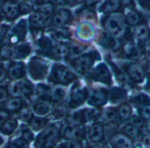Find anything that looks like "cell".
I'll return each mask as SVG.
<instances>
[{"label":"cell","mask_w":150,"mask_h":148,"mask_svg":"<svg viewBox=\"0 0 150 148\" xmlns=\"http://www.w3.org/2000/svg\"><path fill=\"white\" fill-rule=\"evenodd\" d=\"M60 137V130L55 126L51 125L42 130L35 140L36 148H53L58 142Z\"/></svg>","instance_id":"1"},{"label":"cell","mask_w":150,"mask_h":148,"mask_svg":"<svg viewBox=\"0 0 150 148\" xmlns=\"http://www.w3.org/2000/svg\"><path fill=\"white\" fill-rule=\"evenodd\" d=\"M76 78V75L71 69L60 64L54 65L50 75V80L58 85H67Z\"/></svg>","instance_id":"2"},{"label":"cell","mask_w":150,"mask_h":148,"mask_svg":"<svg viewBox=\"0 0 150 148\" xmlns=\"http://www.w3.org/2000/svg\"><path fill=\"white\" fill-rule=\"evenodd\" d=\"M104 28L111 36L120 37L126 30L125 19L119 14H111L104 21Z\"/></svg>","instance_id":"3"},{"label":"cell","mask_w":150,"mask_h":148,"mask_svg":"<svg viewBox=\"0 0 150 148\" xmlns=\"http://www.w3.org/2000/svg\"><path fill=\"white\" fill-rule=\"evenodd\" d=\"M50 67V63L40 58V57H34L30 59L28 63V73L31 78L34 80H42L45 78L48 74Z\"/></svg>","instance_id":"4"},{"label":"cell","mask_w":150,"mask_h":148,"mask_svg":"<svg viewBox=\"0 0 150 148\" xmlns=\"http://www.w3.org/2000/svg\"><path fill=\"white\" fill-rule=\"evenodd\" d=\"M97 54L96 52H90L84 55H80L72 61L73 68L81 75H86L90 70L94 62L97 59Z\"/></svg>","instance_id":"5"},{"label":"cell","mask_w":150,"mask_h":148,"mask_svg":"<svg viewBox=\"0 0 150 148\" xmlns=\"http://www.w3.org/2000/svg\"><path fill=\"white\" fill-rule=\"evenodd\" d=\"M31 48L28 44H20L13 47L7 48L2 52V56L5 58H14V59H23L29 55Z\"/></svg>","instance_id":"6"},{"label":"cell","mask_w":150,"mask_h":148,"mask_svg":"<svg viewBox=\"0 0 150 148\" xmlns=\"http://www.w3.org/2000/svg\"><path fill=\"white\" fill-rule=\"evenodd\" d=\"M26 31H27V23L25 21H21L7 33V39L12 44H15L25 37Z\"/></svg>","instance_id":"7"},{"label":"cell","mask_w":150,"mask_h":148,"mask_svg":"<svg viewBox=\"0 0 150 148\" xmlns=\"http://www.w3.org/2000/svg\"><path fill=\"white\" fill-rule=\"evenodd\" d=\"M5 66L7 70V76L11 79L18 80L23 78L26 75L25 65L22 62H10L7 66L6 64Z\"/></svg>","instance_id":"8"},{"label":"cell","mask_w":150,"mask_h":148,"mask_svg":"<svg viewBox=\"0 0 150 148\" xmlns=\"http://www.w3.org/2000/svg\"><path fill=\"white\" fill-rule=\"evenodd\" d=\"M88 97V92L85 87L76 85L73 87L71 93V104L72 106H78L83 103Z\"/></svg>","instance_id":"9"},{"label":"cell","mask_w":150,"mask_h":148,"mask_svg":"<svg viewBox=\"0 0 150 148\" xmlns=\"http://www.w3.org/2000/svg\"><path fill=\"white\" fill-rule=\"evenodd\" d=\"M90 77L96 80L103 83H109L110 82V73L109 71V68L105 64H100L98 65L91 73Z\"/></svg>","instance_id":"10"},{"label":"cell","mask_w":150,"mask_h":148,"mask_svg":"<svg viewBox=\"0 0 150 148\" xmlns=\"http://www.w3.org/2000/svg\"><path fill=\"white\" fill-rule=\"evenodd\" d=\"M60 134L62 137L66 140L79 139L82 136V129L79 126L73 124H67L62 129Z\"/></svg>","instance_id":"11"},{"label":"cell","mask_w":150,"mask_h":148,"mask_svg":"<svg viewBox=\"0 0 150 148\" xmlns=\"http://www.w3.org/2000/svg\"><path fill=\"white\" fill-rule=\"evenodd\" d=\"M2 12L7 19L14 20L20 15L21 10L20 6L16 3L13 1H6L2 6Z\"/></svg>","instance_id":"12"},{"label":"cell","mask_w":150,"mask_h":148,"mask_svg":"<svg viewBox=\"0 0 150 148\" xmlns=\"http://www.w3.org/2000/svg\"><path fill=\"white\" fill-rule=\"evenodd\" d=\"M32 110L33 112L37 114L38 116L44 117L50 114L51 112V107L50 103L47 102V100L44 99H38L35 100L32 105Z\"/></svg>","instance_id":"13"},{"label":"cell","mask_w":150,"mask_h":148,"mask_svg":"<svg viewBox=\"0 0 150 148\" xmlns=\"http://www.w3.org/2000/svg\"><path fill=\"white\" fill-rule=\"evenodd\" d=\"M70 20V13L67 10H58L51 19V26L54 28H61Z\"/></svg>","instance_id":"14"},{"label":"cell","mask_w":150,"mask_h":148,"mask_svg":"<svg viewBox=\"0 0 150 148\" xmlns=\"http://www.w3.org/2000/svg\"><path fill=\"white\" fill-rule=\"evenodd\" d=\"M106 99L107 98H106L105 92H103V91H99V90L91 92L88 97V104L94 107H99V106L104 105L106 102Z\"/></svg>","instance_id":"15"},{"label":"cell","mask_w":150,"mask_h":148,"mask_svg":"<svg viewBox=\"0 0 150 148\" xmlns=\"http://www.w3.org/2000/svg\"><path fill=\"white\" fill-rule=\"evenodd\" d=\"M81 51H82L81 47L76 44H66L62 49V52H63L64 57L69 58V59H76L77 57H79L81 55Z\"/></svg>","instance_id":"16"},{"label":"cell","mask_w":150,"mask_h":148,"mask_svg":"<svg viewBox=\"0 0 150 148\" xmlns=\"http://www.w3.org/2000/svg\"><path fill=\"white\" fill-rule=\"evenodd\" d=\"M103 136V129L101 124L96 123L92 125L88 131V137L90 142L98 143L102 140Z\"/></svg>","instance_id":"17"},{"label":"cell","mask_w":150,"mask_h":148,"mask_svg":"<svg viewBox=\"0 0 150 148\" xmlns=\"http://www.w3.org/2000/svg\"><path fill=\"white\" fill-rule=\"evenodd\" d=\"M77 34L82 40H90L95 36V29L89 23H82L78 27Z\"/></svg>","instance_id":"18"},{"label":"cell","mask_w":150,"mask_h":148,"mask_svg":"<svg viewBox=\"0 0 150 148\" xmlns=\"http://www.w3.org/2000/svg\"><path fill=\"white\" fill-rule=\"evenodd\" d=\"M49 19H50L49 16H47L43 13L37 10L30 16L29 21H30V24L33 27H35V28H42L48 22Z\"/></svg>","instance_id":"19"},{"label":"cell","mask_w":150,"mask_h":148,"mask_svg":"<svg viewBox=\"0 0 150 148\" xmlns=\"http://www.w3.org/2000/svg\"><path fill=\"white\" fill-rule=\"evenodd\" d=\"M111 144L115 148H131V140L125 135H116L111 138Z\"/></svg>","instance_id":"20"},{"label":"cell","mask_w":150,"mask_h":148,"mask_svg":"<svg viewBox=\"0 0 150 148\" xmlns=\"http://www.w3.org/2000/svg\"><path fill=\"white\" fill-rule=\"evenodd\" d=\"M37 47H38V50L45 54V55H48V53L55 47L52 44V41L47 37V36H41L38 40H37Z\"/></svg>","instance_id":"21"},{"label":"cell","mask_w":150,"mask_h":148,"mask_svg":"<svg viewBox=\"0 0 150 148\" xmlns=\"http://www.w3.org/2000/svg\"><path fill=\"white\" fill-rule=\"evenodd\" d=\"M128 74L130 77L136 81V82H141L144 78V73H143V70L142 68L139 66V65H135V64H132V65H130L128 69Z\"/></svg>","instance_id":"22"},{"label":"cell","mask_w":150,"mask_h":148,"mask_svg":"<svg viewBox=\"0 0 150 148\" xmlns=\"http://www.w3.org/2000/svg\"><path fill=\"white\" fill-rule=\"evenodd\" d=\"M16 128H17V121L13 119H8L7 121H6L4 123L0 125V133L6 136H10L14 132Z\"/></svg>","instance_id":"23"},{"label":"cell","mask_w":150,"mask_h":148,"mask_svg":"<svg viewBox=\"0 0 150 148\" xmlns=\"http://www.w3.org/2000/svg\"><path fill=\"white\" fill-rule=\"evenodd\" d=\"M52 38L57 42H65L70 37V32L68 29L64 28H56L51 32Z\"/></svg>","instance_id":"24"},{"label":"cell","mask_w":150,"mask_h":148,"mask_svg":"<svg viewBox=\"0 0 150 148\" xmlns=\"http://www.w3.org/2000/svg\"><path fill=\"white\" fill-rule=\"evenodd\" d=\"M119 0H105L101 6V12L104 14H110L117 11L120 6Z\"/></svg>","instance_id":"25"},{"label":"cell","mask_w":150,"mask_h":148,"mask_svg":"<svg viewBox=\"0 0 150 148\" xmlns=\"http://www.w3.org/2000/svg\"><path fill=\"white\" fill-rule=\"evenodd\" d=\"M51 89L47 84H38L35 88V93L40 99L47 100L51 97Z\"/></svg>","instance_id":"26"},{"label":"cell","mask_w":150,"mask_h":148,"mask_svg":"<svg viewBox=\"0 0 150 148\" xmlns=\"http://www.w3.org/2000/svg\"><path fill=\"white\" fill-rule=\"evenodd\" d=\"M51 98L56 102H62L66 98V91L61 85L55 86L51 91Z\"/></svg>","instance_id":"27"},{"label":"cell","mask_w":150,"mask_h":148,"mask_svg":"<svg viewBox=\"0 0 150 148\" xmlns=\"http://www.w3.org/2000/svg\"><path fill=\"white\" fill-rule=\"evenodd\" d=\"M22 100L20 97H13V99L7 100L6 103V108L10 112H17L22 108Z\"/></svg>","instance_id":"28"},{"label":"cell","mask_w":150,"mask_h":148,"mask_svg":"<svg viewBox=\"0 0 150 148\" xmlns=\"http://www.w3.org/2000/svg\"><path fill=\"white\" fill-rule=\"evenodd\" d=\"M83 122H95L100 116V111L96 108H88L82 110Z\"/></svg>","instance_id":"29"},{"label":"cell","mask_w":150,"mask_h":148,"mask_svg":"<svg viewBox=\"0 0 150 148\" xmlns=\"http://www.w3.org/2000/svg\"><path fill=\"white\" fill-rule=\"evenodd\" d=\"M29 123H30V128L33 130L38 131L45 128V126L48 123V121L42 116H37V117H33L29 122Z\"/></svg>","instance_id":"30"},{"label":"cell","mask_w":150,"mask_h":148,"mask_svg":"<svg viewBox=\"0 0 150 148\" xmlns=\"http://www.w3.org/2000/svg\"><path fill=\"white\" fill-rule=\"evenodd\" d=\"M135 36L139 40H146L149 37V29L145 24L138 25L135 29Z\"/></svg>","instance_id":"31"},{"label":"cell","mask_w":150,"mask_h":148,"mask_svg":"<svg viewBox=\"0 0 150 148\" xmlns=\"http://www.w3.org/2000/svg\"><path fill=\"white\" fill-rule=\"evenodd\" d=\"M21 96H24L26 98H30L34 94V87L29 81L21 80Z\"/></svg>","instance_id":"32"},{"label":"cell","mask_w":150,"mask_h":148,"mask_svg":"<svg viewBox=\"0 0 150 148\" xmlns=\"http://www.w3.org/2000/svg\"><path fill=\"white\" fill-rule=\"evenodd\" d=\"M7 92L13 97H21V81H14V82L11 83L8 86Z\"/></svg>","instance_id":"33"},{"label":"cell","mask_w":150,"mask_h":148,"mask_svg":"<svg viewBox=\"0 0 150 148\" xmlns=\"http://www.w3.org/2000/svg\"><path fill=\"white\" fill-rule=\"evenodd\" d=\"M125 19L131 25H137V24H139V22L140 21V17H139V14L134 10L127 11V13L125 14Z\"/></svg>","instance_id":"34"},{"label":"cell","mask_w":150,"mask_h":148,"mask_svg":"<svg viewBox=\"0 0 150 148\" xmlns=\"http://www.w3.org/2000/svg\"><path fill=\"white\" fill-rule=\"evenodd\" d=\"M124 132L127 136H129V137H131L132 138H139V136H140L139 129L136 128L135 126H133L131 123L130 124H127V125H125L124 127Z\"/></svg>","instance_id":"35"},{"label":"cell","mask_w":150,"mask_h":148,"mask_svg":"<svg viewBox=\"0 0 150 148\" xmlns=\"http://www.w3.org/2000/svg\"><path fill=\"white\" fill-rule=\"evenodd\" d=\"M10 148H28V141L23 139L21 137H16L11 142Z\"/></svg>","instance_id":"36"},{"label":"cell","mask_w":150,"mask_h":148,"mask_svg":"<svg viewBox=\"0 0 150 148\" xmlns=\"http://www.w3.org/2000/svg\"><path fill=\"white\" fill-rule=\"evenodd\" d=\"M131 115V108L128 105L125 104L120 107L118 109V116L122 120H126L130 117Z\"/></svg>","instance_id":"37"},{"label":"cell","mask_w":150,"mask_h":148,"mask_svg":"<svg viewBox=\"0 0 150 148\" xmlns=\"http://www.w3.org/2000/svg\"><path fill=\"white\" fill-rule=\"evenodd\" d=\"M21 137L23 139H25L28 142H30L34 139V135L33 132L31 131V129H29V127L28 126H22L21 128Z\"/></svg>","instance_id":"38"},{"label":"cell","mask_w":150,"mask_h":148,"mask_svg":"<svg viewBox=\"0 0 150 148\" xmlns=\"http://www.w3.org/2000/svg\"><path fill=\"white\" fill-rule=\"evenodd\" d=\"M20 118L21 120L24 121V122H30L31 119L33 118V114H32V111L28 108V107H24V108H21L20 110Z\"/></svg>","instance_id":"39"},{"label":"cell","mask_w":150,"mask_h":148,"mask_svg":"<svg viewBox=\"0 0 150 148\" xmlns=\"http://www.w3.org/2000/svg\"><path fill=\"white\" fill-rule=\"evenodd\" d=\"M64 148H83L82 143L79 139H73L70 140L63 144Z\"/></svg>","instance_id":"40"},{"label":"cell","mask_w":150,"mask_h":148,"mask_svg":"<svg viewBox=\"0 0 150 148\" xmlns=\"http://www.w3.org/2000/svg\"><path fill=\"white\" fill-rule=\"evenodd\" d=\"M139 113L143 118H146V119L150 118V104L146 103V104L140 106L139 109Z\"/></svg>","instance_id":"41"},{"label":"cell","mask_w":150,"mask_h":148,"mask_svg":"<svg viewBox=\"0 0 150 148\" xmlns=\"http://www.w3.org/2000/svg\"><path fill=\"white\" fill-rule=\"evenodd\" d=\"M104 117L107 121L109 122H111V121H114L117 117V113L114 109L112 108H108L106 109V111L104 112Z\"/></svg>","instance_id":"42"},{"label":"cell","mask_w":150,"mask_h":148,"mask_svg":"<svg viewBox=\"0 0 150 148\" xmlns=\"http://www.w3.org/2000/svg\"><path fill=\"white\" fill-rule=\"evenodd\" d=\"M7 39V31L4 26H0V46L6 44Z\"/></svg>","instance_id":"43"},{"label":"cell","mask_w":150,"mask_h":148,"mask_svg":"<svg viewBox=\"0 0 150 148\" xmlns=\"http://www.w3.org/2000/svg\"><path fill=\"white\" fill-rule=\"evenodd\" d=\"M124 51L125 52L126 55H131V56H133L135 53H136V48L134 47V45L131 43H127L125 47H124Z\"/></svg>","instance_id":"44"},{"label":"cell","mask_w":150,"mask_h":148,"mask_svg":"<svg viewBox=\"0 0 150 148\" xmlns=\"http://www.w3.org/2000/svg\"><path fill=\"white\" fill-rule=\"evenodd\" d=\"M125 92H123L122 90L120 89H113L110 92V95H111V99H115V100H119L123 95L125 94L124 93Z\"/></svg>","instance_id":"45"},{"label":"cell","mask_w":150,"mask_h":148,"mask_svg":"<svg viewBox=\"0 0 150 148\" xmlns=\"http://www.w3.org/2000/svg\"><path fill=\"white\" fill-rule=\"evenodd\" d=\"M131 124H132L138 129H140L145 126V122L139 117H132L131 119Z\"/></svg>","instance_id":"46"},{"label":"cell","mask_w":150,"mask_h":148,"mask_svg":"<svg viewBox=\"0 0 150 148\" xmlns=\"http://www.w3.org/2000/svg\"><path fill=\"white\" fill-rule=\"evenodd\" d=\"M7 76V70L4 62H0V84L3 83Z\"/></svg>","instance_id":"47"},{"label":"cell","mask_w":150,"mask_h":148,"mask_svg":"<svg viewBox=\"0 0 150 148\" xmlns=\"http://www.w3.org/2000/svg\"><path fill=\"white\" fill-rule=\"evenodd\" d=\"M133 101L139 106H142V105L147 103V100H146V97L144 95H138V96L134 97Z\"/></svg>","instance_id":"48"},{"label":"cell","mask_w":150,"mask_h":148,"mask_svg":"<svg viewBox=\"0 0 150 148\" xmlns=\"http://www.w3.org/2000/svg\"><path fill=\"white\" fill-rule=\"evenodd\" d=\"M8 92L5 87H0V103H3L7 100Z\"/></svg>","instance_id":"49"},{"label":"cell","mask_w":150,"mask_h":148,"mask_svg":"<svg viewBox=\"0 0 150 148\" xmlns=\"http://www.w3.org/2000/svg\"><path fill=\"white\" fill-rule=\"evenodd\" d=\"M9 118V114L6 111H0V125L7 121Z\"/></svg>","instance_id":"50"},{"label":"cell","mask_w":150,"mask_h":148,"mask_svg":"<svg viewBox=\"0 0 150 148\" xmlns=\"http://www.w3.org/2000/svg\"><path fill=\"white\" fill-rule=\"evenodd\" d=\"M143 142H144V145L146 148H150V137H144Z\"/></svg>","instance_id":"51"},{"label":"cell","mask_w":150,"mask_h":148,"mask_svg":"<svg viewBox=\"0 0 150 148\" xmlns=\"http://www.w3.org/2000/svg\"><path fill=\"white\" fill-rule=\"evenodd\" d=\"M119 1H120V4L125 6H129L132 3V0H119Z\"/></svg>","instance_id":"52"},{"label":"cell","mask_w":150,"mask_h":148,"mask_svg":"<svg viewBox=\"0 0 150 148\" xmlns=\"http://www.w3.org/2000/svg\"><path fill=\"white\" fill-rule=\"evenodd\" d=\"M92 148H108V147H106V146L103 145V144H96V145H94Z\"/></svg>","instance_id":"53"},{"label":"cell","mask_w":150,"mask_h":148,"mask_svg":"<svg viewBox=\"0 0 150 148\" xmlns=\"http://www.w3.org/2000/svg\"><path fill=\"white\" fill-rule=\"evenodd\" d=\"M146 128H147L148 130H150V121L146 123Z\"/></svg>","instance_id":"54"},{"label":"cell","mask_w":150,"mask_h":148,"mask_svg":"<svg viewBox=\"0 0 150 148\" xmlns=\"http://www.w3.org/2000/svg\"><path fill=\"white\" fill-rule=\"evenodd\" d=\"M135 148H143V147H142L141 145H139V144H138V145H136V146H135Z\"/></svg>","instance_id":"55"},{"label":"cell","mask_w":150,"mask_h":148,"mask_svg":"<svg viewBox=\"0 0 150 148\" xmlns=\"http://www.w3.org/2000/svg\"><path fill=\"white\" fill-rule=\"evenodd\" d=\"M148 90H149V92H150V84H148Z\"/></svg>","instance_id":"56"},{"label":"cell","mask_w":150,"mask_h":148,"mask_svg":"<svg viewBox=\"0 0 150 148\" xmlns=\"http://www.w3.org/2000/svg\"><path fill=\"white\" fill-rule=\"evenodd\" d=\"M2 144V140H1V138H0V144Z\"/></svg>","instance_id":"57"},{"label":"cell","mask_w":150,"mask_h":148,"mask_svg":"<svg viewBox=\"0 0 150 148\" xmlns=\"http://www.w3.org/2000/svg\"><path fill=\"white\" fill-rule=\"evenodd\" d=\"M0 20H1V14H0Z\"/></svg>","instance_id":"58"},{"label":"cell","mask_w":150,"mask_h":148,"mask_svg":"<svg viewBox=\"0 0 150 148\" xmlns=\"http://www.w3.org/2000/svg\"><path fill=\"white\" fill-rule=\"evenodd\" d=\"M142 1H146V0H142Z\"/></svg>","instance_id":"59"},{"label":"cell","mask_w":150,"mask_h":148,"mask_svg":"<svg viewBox=\"0 0 150 148\" xmlns=\"http://www.w3.org/2000/svg\"><path fill=\"white\" fill-rule=\"evenodd\" d=\"M149 72H150V69H149Z\"/></svg>","instance_id":"60"}]
</instances>
